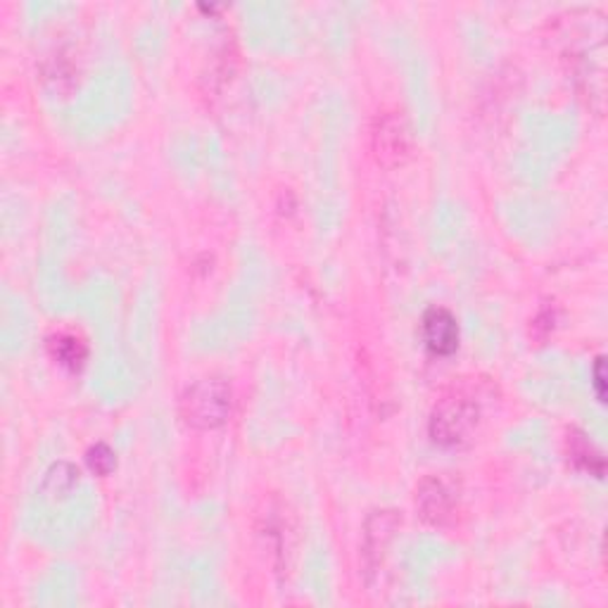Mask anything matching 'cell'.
<instances>
[{
	"mask_svg": "<svg viewBox=\"0 0 608 608\" xmlns=\"http://www.w3.org/2000/svg\"><path fill=\"white\" fill-rule=\"evenodd\" d=\"M477 426H481V404L466 393H452L436 404L428 432L440 447H461L473 440Z\"/></svg>",
	"mask_w": 608,
	"mask_h": 608,
	"instance_id": "obj_1",
	"label": "cell"
},
{
	"mask_svg": "<svg viewBox=\"0 0 608 608\" xmlns=\"http://www.w3.org/2000/svg\"><path fill=\"white\" fill-rule=\"evenodd\" d=\"M230 409H234V395L222 379H202L181 397L183 421L195 430L222 428L228 421Z\"/></svg>",
	"mask_w": 608,
	"mask_h": 608,
	"instance_id": "obj_2",
	"label": "cell"
},
{
	"mask_svg": "<svg viewBox=\"0 0 608 608\" xmlns=\"http://www.w3.org/2000/svg\"><path fill=\"white\" fill-rule=\"evenodd\" d=\"M371 150L375 162L385 169L404 165L412 155L409 124L399 112H383L371 128Z\"/></svg>",
	"mask_w": 608,
	"mask_h": 608,
	"instance_id": "obj_3",
	"label": "cell"
},
{
	"mask_svg": "<svg viewBox=\"0 0 608 608\" xmlns=\"http://www.w3.org/2000/svg\"><path fill=\"white\" fill-rule=\"evenodd\" d=\"M421 336L426 350L432 357H450L459 347V324L457 316L444 307H430L424 314Z\"/></svg>",
	"mask_w": 608,
	"mask_h": 608,
	"instance_id": "obj_4",
	"label": "cell"
},
{
	"mask_svg": "<svg viewBox=\"0 0 608 608\" xmlns=\"http://www.w3.org/2000/svg\"><path fill=\"white\" fill-rule=\"evenodd\" d=\"M454 504L457 499L452 487L438 475L426 477L416 489L418 514H421V518L430 526H444L447 520L454 516Z\"/></svg>",
	"mask_w": 608,
	"mask_h": 608,
	"instance_id": "obj_5",
	"label": "cell"
},
{
	"mask_svg": "<svg viewBox=\"0 0 608 608\" xmlns=\"http://www.w3.org/2000/svg\"><path fill=\"white\" fill-rule=\"evenodd\" d=\"M48 350L57 364L71 373L81 371L86 359H89V347H86V342L79 336H75V333H57V336L50 338Z\"/></svg>",
	"mask_w": 608,
	"mask_h": 608,
	"instance_id": "obj_6",
	"label": "cell"
},
{
	"mask_svg": "<svg viewBox=\"0 0 608 608\" xmlns=\"http://www.w3.org/2000/svg\"><path fill=\"white\" fill-rule=\"evenodd\" d=\"M566 442H568V459L573 461L575 469H581V471L595 475V477H604L606 461H604V457H601V452L597 450V447L592 444L583 436V432L571 430Z\"/></svg>",
	"mask_w": 608,
	"mask_h": 608,
	"instance_id": "obj_7",
	"label": "cell"
},
{
	"mask_svg": "<svg viewBox=\"0 0 608 608\" xmlns=\"http://www.w3.org/2000/svg\"><path fill=\"white\" fill-rule=\"evenodd\" d=\"M86 463H89V469L95 475H110L114 471V466H117V457H114V452L108 444L100 442V444L91 447L89 454H86Z\"/></svg>",
	"mask_w": 608,
	"mask_h": 608,
	"instance_id": "obj_8",
	"label": "cell"
},
{
	"mask_svg": "<svg viewBox=\"0 0 608 608\" xmlns=\"http://www.w3.org/2000/svg\"><path fill=\"white\" fill-rule=\"evenodd\" d=\"M592 379H595V390L599 402H606V361L604 357H599L595 361V371H592Z\"/></svg>",
	"mask_w": 608,
	"mask_h": 608,
	"instance_id": "obj_9",
	"label": "cell"
}]
</instances>
